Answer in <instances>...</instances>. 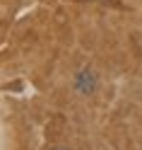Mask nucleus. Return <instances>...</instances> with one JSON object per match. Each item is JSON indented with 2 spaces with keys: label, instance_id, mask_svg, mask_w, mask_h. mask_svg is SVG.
I'll list each match as a JSON object with an SVG mask.
<instances>
[]
</instances>
